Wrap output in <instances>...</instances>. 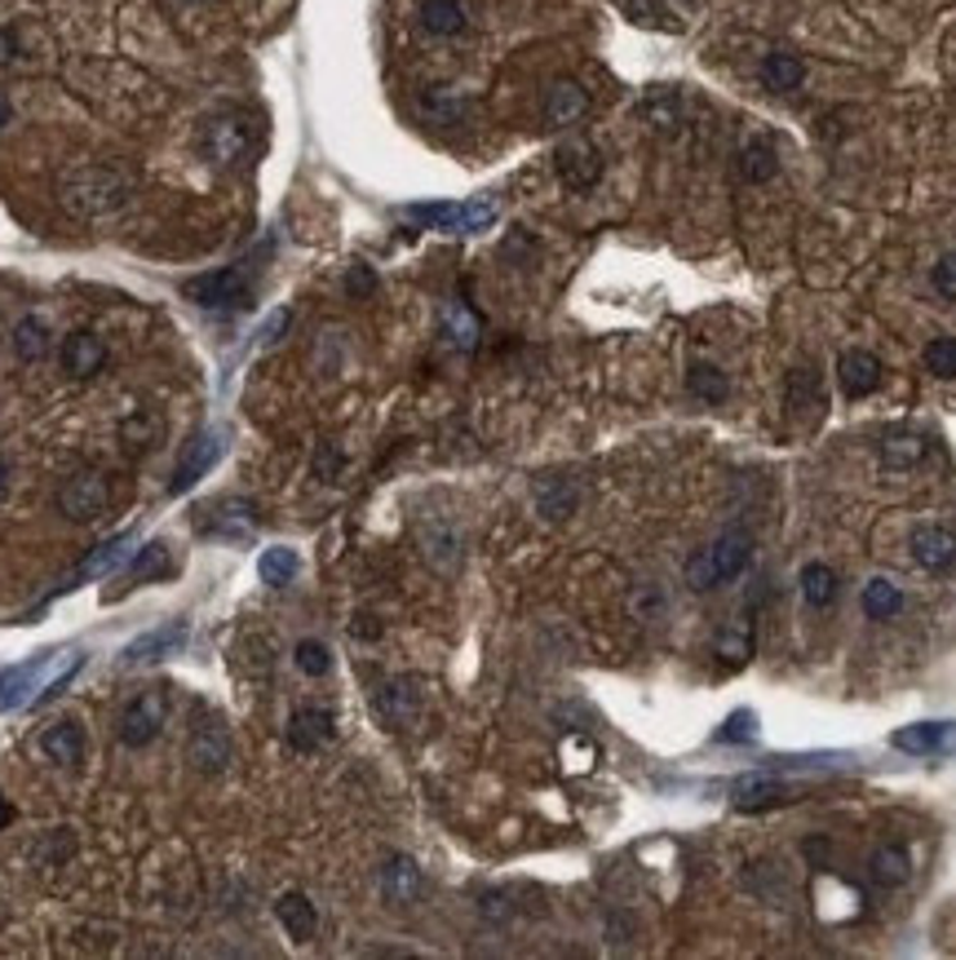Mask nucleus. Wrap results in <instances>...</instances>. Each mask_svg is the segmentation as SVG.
I'll list each match as a JSON object with an SVG mask.
<instances>
[{
    "mask_svg": "<svg viewBox=\"0 0 956 960\" xmlns=\"http://www.w3.org/2000/svg\"><path fill=\"white\" fill-rule=\"evenodd\" d=\"M80 665L85 660L76 651H67V660H63V651H41L23 665L0 669V713H14L23 704H41V700L58 695Z\"/></svg>",
    "mask_w": 956,
    "mask_h": 960,
    "instance_id": "obj_1",
    "label": "nucleus"
},
{
    "mask_svg": "<svg viewBox=\"0 0 956 960\" xmlns=\"http://www.w3.org/2000/svg\"><path fill=\"white\" fill-rule=\"evenodd\" d=\"M129 199H133V177L116 164H89L63 182V204L76 217H111Z\"/></svg>",
    "mask_w": 956,
    "mask_h": 960,
    "instance_id": "obj_2",
    "label": "nucleus"
},
{
    "mask_svg": "<svg viewBox=\"0 0 956 960\" xmlns=\"http://www.w3.org/2000/svg\"><path fill=\"white\" fill-rule=\"evenodd\" d=\"M749 558H753V536L749 531H727V536H718L713 544H705V549H696L687 558V584L696 593L722 589L749 567Z\"/></svg>",
    "mask_w": 956,
    "mask_h": 960,
    "instance_id": "obj_3",
    "label": "nucleus"
},
{
    "mask_svg": "<svg viewBox=\"0 0 956 960\" xmlns=\"http://www.w3.org/2000/svg\"><path fill=\"white\" fill-rule=\"evenodd\" d=\"M164 722H169V691L164 687H147L120 713V744L125 748H147L164 731Z\"/></svg>",
    "mask_w": 956,
    "mask_h": 960,
    "instance_id": "obj_4",
    "label": "nucleus"
},
{
    "mask_svg": "<svg viewBox=\"0 0 956 960\" xmlns=\"http://www.w3.org/2000/svg\"><path fill=\"white\" fill-rule=\"evenodd\" d=\"M408 217L417 226H434V230H452V235H474L487 230L496 222V204L492 199H470V204H412Z\"/></svg>",
    "mask_w": 956,
    "mask_h": 960,
    "instance_id": "obj_5",
    "label": "nucleus"
},
{
    "mask_svg": "<svg viewBox=\"0 0 956 960\" xmlns=\"http://www.w3.org/2000/svg\"><path fill=\"white\" fill-rule=\"evenodd\" d=\"M200 142H204V155H208L217 169H230V164H239V160L253 151V120H244V116H235V111H222V116H213V120L204 125Z\"/></svg>",
    "mask_w": 956,
    "mask_h": 960,
    "instance_id": "obj_6",
    "label": "nucleus"
},
{
    "mask_svg": "<svg viewBox=\"0 0 956 960\" xmlns=\"http://www.w3.org/2000/svg\"><path fill=\"white\" fill-rule=\"evenodd\" d=\"M107 505H111V487H107V478L94 474V470L72 474V478L63 483V492H58V509H63L72 522H94V518L107 514Z\"/></svg>",
    "mask_w": 956,
    "mask_h": 960,
    "instance_id": "obj_7",
    "label": "nucleus"
},
{
    "mask_svg": "<svg viewBox=\"0 0 956 960\" xmlns=\"http://www.w3.org/2000/svg\"><path fill=\"white\" fill-rule=\"evenodd\" d=\"M200 536H217V540H248L257 531V505L253 500H239V496H226L208 509H200L195 518Z\"/></svg>",
    "mask_w": 956,
    "mask_h": 960,
    "instance_id": "obj_8",
    "label": "nucleus"
},
{
    "mask_svg": "<svg viewBox=\"0 0 956 960\" xmlns=\"http://www.w3.org/2000/svg\"><path fill=\"white\" fill-rule=\"evenodd\" d=\"M186 762H191L200 775H222V770L235 762V740H230V731H226L217 718L200 722V726L191 731V740H186Z\"/></svg>",
    "mask_w": 956,
    "mask_h": 960,
    "instance_id": "obj_9",
    "label": "nucleus"
},
{
    "mask_svg": "<svg viewBox=\"0 0 956 960\" xmlns=\"http://www.w3.org/2000/svg\"><path fill=\"white\" fill-rule=\"evenodd\" d=\"M186 637H191V624H186V619H173V624H160V628H151V633H142V637H133V643L125 647V656H120V665H125V669H142V665H160V660H169L173 651H182V647H186Z\"/></svg>",
    "mask_w": 956,
    "mask_h": 960,
    "instance_id": "obj_10",
    "label": "nucleus"
},
{
    "mask_svg": "<svg viewBox=\"0 0 956 960\" xmlns=\"http://www.w3.org/2000/svg\"><path fill=\"white\" fill-rule=\"evenodd\" d=\"M554 164H558V177H562L567 191H593L598 177H602V151H598L593 142H567V147H558Z\"/></svg>",
    "mask_w": 956,
    "mask_h": 960,
    "instance_id": "obj_11",
    "label": "nucleus"
},
{
    "mask_svg": "<svg viewBox=\"0 0 956 960\" xmlns=\"http://www.w3.org/2000/svg\"><path fill=\"white\" fill-rule=\"evenodd\" d=\"M222 452H226V443H222V434L217 430H208V434H200L191 447H186V456L178 461V470H173V483H169V492L173 496H182V492H191L217 461H222Z\"/></svg>",
    "mask_w": 956,
    "mask_h": 960,
    "instance_id": "obj_12",
    "label": "nucleus"
},
{
    "mask_svg": "<svg viewBox=\"0 0 956 960\" xmlns=\"http://www.w3.org/2000/svg\"><path fill=\"white\" fill-rule=\"evenodd\" d=\"M377 713L390 731H408L421 718V687L412 678H395L377 691Z\"/></svg>",
    "mask_w": 956,
    "mask_h": 960,
    "instance_id": "obj_13",
    "label": "nucleus"
},
{
    "mask_svg": "<svg viewBox=\"0 0 956 960\" xmlns=\"http://www.w3.org/2000/svg\"><path fill=\"white\" fill-rule=\"evenodd\" d=\"M186 296L204 310H222V305H235L244 296V270L239 266H226V270H213V274H200L186 283Z\"/></svg>",
    "mask_w": 956,
    "mask_h": 960,
    "instance_id": "obj_14",
    "label": "nucleus"
},
{
    "mask_svg": "<svg viewBox=\"0 0 956 960\" xmlns=\"http://www.w3.org/2000/svg\"><path fill=\"white\" fill-rule=\"evenodd\" d=\"M890 744H894L899 753H912V757L952 753V748H956V722H916V726L894 731Z\"/></svg>",
    "mask_w": 956,
    "mask_h": 960,
    "instance_id": "obj_15",
    "label": "nucleus"
},
{
    "mask_svg": "<svg viewBox=\"0 0 956 960\" xmlns=\"http://www.w3.org/2000/svg\"><path fill=\"white\" fill-rule=\"evenodd\" d=\"M912 562L925 571H947L956 562V531L934 527V522L916 527L912 531Z\"/></svg>",
    "mask_w": 956,
    "mask_h": 960,
    "instance_id": "obj_16",
    "label": "nucleus"
},
{
    "mask_svg": "<svg viewBox=\"0 0 956 960\" xmlns=\"http://www.w3.org/2000/svg\"><path fill=\"white\" fill-rule=\"evenodd\" d=\"M421 867L408 859V854H395L386 867H382V894L390 907H412L421 898Z\"/></svg>",
    "mask_w": 956,
    "mask_h": 960,
    "instance_id": "obj_17",
    "label": "nucleus"
},
{
    "mask_svg": "<svg viewBox=\"0 0 956 960\" xmlns=\"http://www.w3.org/2000/svg\"><path fill=\"white\" fill-rule=\"evenodd\" d=\"M837 377H841V390L850 399H868L881 386V359L872 350H846L837 364Z\"/></svg>",
    "mask_w": 956,
    "mask_h": 960,
    "instance_id": "obj_18",
    "label": "nucleus"
},
{
    "mask_svg": "<svg viewBox=\"0 0 956 960\" xmlns=\"http://www.w3.org/2000/svg\"><path fill=\"white\" fill-rule=\"evenodd\" d=\"M275 920L283 925V934L292 942H310L314 929H319V912H314V903L301 889H288V894L275 898Z\"/></svg>",
    "mask_w": 956,
    "mask_h": 960,
    "instance_id": "obj_19",
    "label": "nucleus"
},
{
    "mask_svg": "<svg viewBox=\"0 0 956 960\" xmlns=\"http://www.w3.org/2000/svg\"><path fill=\"white\" fill-rule=\"evenodd\" d=\"M333 740V713L324 709H297L292 722H288V744L297 753H319Z\"/></svg>",
    "mask_w": 956,
    "mask_h": 960,
    "instance_id": "obj_20",
    "label": "nucleus"
},
{
    "mask_svg": "<svg viewBox=\"0 0 956 960\" xmlns=\"http://www.w3.org/2000/svg\"><path fill=\"white\" fill-rule=\"evenodd\" d=\"M584 111H589V94H584L576 80H558V85H549V94H545V125H549V129H567V125H576Z\"/></svg>",
    "mask_w": 956,
    "mask_h": 960,
    "instance_id": "obj_21",
    "label": "nucleus"
},
{
    "mask_svg": "<svg viewBox=\"0 0 956 960\" xmlns=\"http://www.w3.org/2000/svg\"><path fill=\"white\" fill-rule=\"evenodd\" d=\"M421 553L439 575H452L461 567V531L452 522H434L421 531Z\"/></svg>",
    "mask_w": 956,
    "mask_h": 960,
    "instance_id": "obj_22",
    "label": "nucleus"
},
{
    "mask_svg": "<svg viewBox=\"0 0 956 960\" xmlns=\"http://www.w3.org/2000/svg\"><path fill=\"white\" fill-rule=\"evenodd\" d=\"M169 567H173V553H169V544H164V540H147V544L133 553V562L120 571V589H138V584L164 580V575H169Z\"/></svg>",
    "mask_w": 956,
    "mask_h": 960,
    "instance_id": "obj_23",
    "label": "nucleus"
},
{
    "mask_svg": "<svg viewBox=\"0 0 956 960\" xmlns=\"http://www.w3.org/2000/svg\"><path fill=\"white\" fill-rule=\"evenodd\" d=\"M41 753L54 762V766H80L85 762V731L76 722H54L45 735H41Z\"/></svg>",
    "mask_w": 956,
    "mask_h": 960,
    "instance_id": "obj_24",
    "label": "nucleus"
},
{
    "mask_svg": "<svg viewBox=\"0 0 956 960\" xmlns=\"http://www.w3.org/2000/svg\"><path fill=\"white\" fill-rule=\"evenodd\" d=\"M107 364V346L94 337V333H72L67 342H63V368L72 373V377H94L98 368Z\"/></svg>",
    "mask_w": 956,
    "mask_h": 960,
    "instance_id": "obj_25",
    "label": "nucleus"
},
{
    "mask_svg": "<svg viewBox=\"0 0 956 960\" xmlns=\"http://www.w3.org/2000/svg\"><path fill=\"white\" fill-rule=\"evenodd\" d=\"M802 80H806V63H802L797 54L771 50V54L762 58V85H766L771 94H793V89H802Z\"/></svg>",
    "mask_w": 956,
    "mask_h": 960,
    "instance_id": "obj_26",
    "label": "nucleus"
},
{
    "mask_svg": "<svg viewBox=\"0 0 956 960\" xmlns=\"http://www.w3.org/2000/svg\"><path fill=\"white\" fill-rule=\"evenodd\" d=\"M576 505H580V492H576L571 478H540V483H536V509H540L549 522L571 518Z\"/></svg>",
    "mask_w": 956,
    "mask_h": 960,
    "instance_id": "obj_27",
    "label": "nucleus"
},
{
    "mask_svg": "<svg viewBox=\"0 0 956 960\" xmlns=\"http://www.w3.org/2000/svg\"><path fill=\"white\" fill-rule=\"evenodd\" d=\"M129 549H133V531H125V536H111L107 544H98V549H94V553L80 562V571L72 575V584H85V580H94V575H111V571L125 562V553H129ZM72 584H67V589H72Z\"/></svg>",
    "mask_w": 956,
    "mask_h": 960,
    "instance_id": "obj_28",
    "label": "nucleus"
},
{
    "mask_svg": "<svg viewBox=\"0 0 956 960\" xmlns=\"http://www.w3.org/2000/svg\"><path fill=\"white\" fill-rule=\"evenodd\" d=\"M439 324H443L448 346H456V350H474L479 346V314L465 301H448L443 314H439Z\"/></svg>",
    "mask_w": 956,
    "mask_h": 960,
    "instance_id": "obj_29",
    "label": "nucleus"
},
{
    "mask_svg": "<svg viewBox=\"0 0 956 960\" xmlns=\"http://www.w3.org/2000/svg\"><path fill=\"white\" fill-rule=\"evenodd\" d=\"M784 399L793 412H824V386L815 368H793L784 381Z\"/></svg>",
    "mask_w": 956,
    "mask_h": 960,
    "instance_id": "obj_30",
    "label": "nucleus"
},
{
    "mask_svg": "<svg viewBox=\"0 0 956 960\" xmlns=\"http://www.w3.org/2000/svg\"><path fill=\"white\" fill-rule=\"evenodd\" d=\"M421 23H426L430 36H461L465 32V10L456 6V0H426Z\"/></svg>",
    "mask_w": 956,
    "mask_h": 960,
    "instance_id": "obj_31",
    "label": "nucleus"
},
{
    "mask_svg": "<svg viewBox=\"0 0 956 960\" xmlns=\"http://www.w3.org/2000/svg\"><path fill=\"white\" fill-rule=\"evenodd\" d=\"M868 867H872V881H877V885H890V889L912 876V859H907L903 845H881Z\"/></svg>",
    "mask_w": 956,
    "mask_h": 960,
    "instance_id": "obj_32",
    "label": "nucleus"
},
{
    "mask_svg": "<svg viewBox=\"0 0 956 960\" xmlns=\"http://www.w3.org/2000/svg\"><path fill=\"white\" fill-rule=\"evenodd\" d=\"M687 390H691L700 403H722V399L731 395V381H727V373L713 368V364H691V373H687Z\"/></svg>",
    "mask_w": 956,
    "mask_h": 960,
    "instance_id": "obj_33",
    "label": "nucleus"
},
{
    "mask_svg": "<svg viewBox=\"0 0 956 960\" xmlns=\"http://www.w3.org/2000/svg\"><path fill=\"white\" fill-rule=\"evenodd\" d=\"M802 597H806V606H828L837 597V571L828 562H806L802 567Z\"/></svg>",
    "mask_w": 956,
    "mask_h": 960,
    "instance_id": "obj_34",
    "label": "nucleus"
},
{
    "mask_svg": "<svg viewBox=\"0 0 956 960\" xmlns=\"http://www.w3.org/2000/svg\"><path fill=\"white\" fill-rule=\"evenodd\" d=\"M925 456V439L921 434H890L881 443V465L885 470H912Z\"/></svg>",
    "mask_w": 956,
    "mask_h": 960,
    "instance_id": "obj_35",
    "label": "nucleus"
},
{
    "mask_svg": "<svg viewBox=\"0 0 956 960\" xmlns=\"http://www.w3.org/2000/svg\"><path fill=\"white\" fill-rule=\"evenodd\" d=\"M780 173V155H775V147H766V142H749L744 151H740V177L744 182H771Z\"/></svg>",
    "mask_w": 956,
    "mask_h": 960,
    "instance_id": "obj_36",
    "label": "nucleus"
},
{
    "mask_svg": "<svg viewBox=\"0 0 956 960\" xmlns=\"http://www.w3.org/2000/svg\"><path fill=\"white\" fill-rule=\"evenodd\" d=\"M863 611H868L872 619H894V615L903 611L899 584H890V580H868V584H863Z\"/></svg>",
    "mask_w": 956,
    "mask_h": 960,
    "instance_id": "obj_37",
    "label": "nucleus"
},
{
    "mask_svg": "<svg viewBox=\"0 0 956 960\" xmlns=\"http://www.w3.org/2000/svg\"><path fill=\"white\" fill-rule=\"evenodd\" d=\"M784 797H788V788L775 784V779H766V775H753V779H740V784H735V806H744V810L771 806V801H784Z\"/></svg>",
    "mask_w": 956,
    "mask_h": 960,
    "instance_id": "obj_38",
    "label": "nucleus"
},
{
    "mask_svg": "<svg viewBox=\"0 0 956 960\" xmlns=\"http://www.w3.org/2000/svg\"><path fill=\"white\" fill-rule=\"evenodd\" d=\"M14 350H19V359H28V364L45 359V355H50V328L41 324V319H23V324L14 328Z\"/></svg>",
    "mask_w": 956,
    "mask_h": 960,
    "instance_id": "obj_39",
    "label": "nucleus"
},
{
    "mask_svg": "<svg viewBox=\"0 0 956 960\" xmlns=\"http://www.w3.org/2000/svg\"><path fill=\"white\" fill-rule=\"evenodd\" d=\"M297 567H301V558H297L292 549L275 544V549H266V553H261V562H257V575H261L266 584H288V580L297 575Z\"/></svg>",
    "mask_w": 956,
    "mask_h": 960,
    "instance_id": "obj_40",
    "label": "nucleus"
},
{
    "mask_svg": "<svg viewBox=\"0 0 956 960\" xmlns=\"http://www.w3.org/2000/svg\"><path fill=\"white\" fill-rule=\"evenodd\" d=\"M643 116H647L656 129H678V120H683L678 94H674V89H652V94L643 98Z\"/></svg>",
    "mask_w": 956,
    "mask_h": 960,
    "instance_id": "obj_41",
    "label": "nucleus"
},
{
    "mask_svg": "<svg viewBox=\"0 0 956 960\" xmlns=\"http://www.w3.org/2000/svg\"><path fill=\"white\" fill-rule=\"evenodd\" d=\"M297 669L305 678H324L333 669V651L324 643H314V637H305V643H297Z\"/></svg>",
    "mask_w": 956,
    "mask_h": 960,
    "instance_id": "obj_42",
    "label": "nucleus"
},
{
    "mask_svg": "<svg viewBox=\"0 0 956 960\" xmlns=\"http://www.w3.org/2000/svg\"><path fill=\"white\" fill-rule=\"evenodd\" d=\"M925 368L934 373V377H956V337H934L930 346H925Z\"/></svg>",
    "mask_w": 956,
    "mask_h": 960,
    "instance_id": "obj_43",
    "label": "nucleus"
},
{
    "mask_svg": "<svg viewBox=\"0 0 956 960\" xmlns=\"http://www.w3.org/2000/svg\"><path fill=\"white\" fill-rule=\"evenodd\" d=\"M749 740H758V713L740 709V713H731V718L722 722L718 744H749Z\"/></svg>",
    "mask_w": 956,
    "mask_h": 960,
    "instance_id": "obj_44",
    "label": "nucleus"
},
{
    "mask_svg": "<svg viewBox=\"0 0 956 960\" xmlns=\"http://www.w3.org/2000/svg\"><path fill=\"white\" fill-rule=\"evenodd\" d=\"M718 656L727 660V665H744L749 656H753V633H718Z\"/></svg>",
    "mask_w": 956,
    "mask_h": 960,
    "instance_id": "obj_45",
    "label": "nucleus"
},
{
    "mask_svg": "<svg viewBox=\"0 0 956 960\" xmlns=\"http://www.w3.org/2000/svg\"><path fill=\"white\" fill-rule=\"evenodd\" d=\"M629 19L643 23V28H674L665 0H629Z\"/></svg>",
    "mask_w": 956,
    "mask_h": 960,
    "instance_id": "obj_46",
    "label": "nucleus"
},
{
    "mask_svg": "<svg viewBox=\"0 0 956 960\" xmlns=\"http://www.w3.org/2000/svg\"><path fill=\"white\" fill-rule=\"evenodd\" d=\"M934 288L956 301V252H947V257L934 266Z\"/></svg>",
    "mask_w": 956,
    "mask_h": 960,
    "instance_id": "obj_47",
    "label": "nucleus"
},
{
    "mask_svg": "<svg viewBox=\"0 0 956 960\" xmlns=\"http://www.w3.org/2000/svg\"><path fill=\"white\" fill-rule=\"evenodd\" d=\"M314 465H319V474H324V478H333V474L342 470V456H337V447H324V452H319V461H314Z\"/></svg>",
    "mask_w": 956,
    "mask_h": 960,
    "instance_id": "obj_48",
    "label": "nucleus"
},
{
    "mask_svg": "<svg viewBox=\"0 0 956 960\" xmlns=\"http://www.w3.org/2000/svg\"><path fill=\"white\" fill-rule=\"evenodd\" d=\"M14 58H19V41H14V32L0 28V67H10Z\"/></svg>",
    "mask_w": 956,
    "mask_h": 960,
    "instance_id": "obj_49",
    "label": "nucleus"
},
{
    "mask_svg": "<svg viewBox=\"0 0 956 960\" xmlns=\"http://www.w3.org/2000/svg\"><path fill=\"white\" fill-rule=\"evenodd\" d=\"M351 292H373V274L359 266V270H351Z\"/></svg>",
    "mask_w": 956,
    "mask_h": 960,
    "instance_id": "obj_50",
    "label": "nucleus"
},
{
    "mask_svg": "<svg viewBox=\"0 0 956 960\" xmlns=\"http://www.w3.org/2000/svg\"><path fill=\"white\" fill-rule=\"evenodd\" d=\"M6 125H10V98L0 94V129H6Z\"/></svg>",
    "mask_w": 956,
    "mask_h": 960,
    "instance_id": "obj_51",
    "label": "nucleus"
},
{
    "mask_svg": "<svg viewBox=\"0 0 956 960\" xmlns=\"http://www.w3.org/2000/svg\"><path fill=\"white\" fill-rule=\"evenodd\" d=\"M10 819H14V810H10V801H6V797H0V828H6Z\"/></svg>",
    "mask_w": 956,
    "mask_h": 960,
    "instance_id": "obj_52",
    "label": "nucleus"
},
{
    "mask_svg": "<svg viewBox=\"0 0 956 960\" xmlns=\"http://www.w3.org/2000/svg\"><path fill=\"white\" fill-rule=\"evenodd\" d=\"M6 487H10V465L0 461V496H6Z\"/></svg>",
    "mask_w": 956,
    "mask_h": 960,
    "instance_id": "obj_53",
    "label": "nucleus"
},
{
    "mask_svg": "<svg viewBox=\"0 0 956 960\" xmlns=\"http://www.w3.org/2000/svg\"><path fill=\"white\" fill-rule=\"evenodd\" d=\"M186 6H191V0H186Z\"/></svg>",
    "mask_w": 956,
    "mask_h": 960,
    "instance_id": "obj_54",
    "label": "nucleus"
}]
</instances>
